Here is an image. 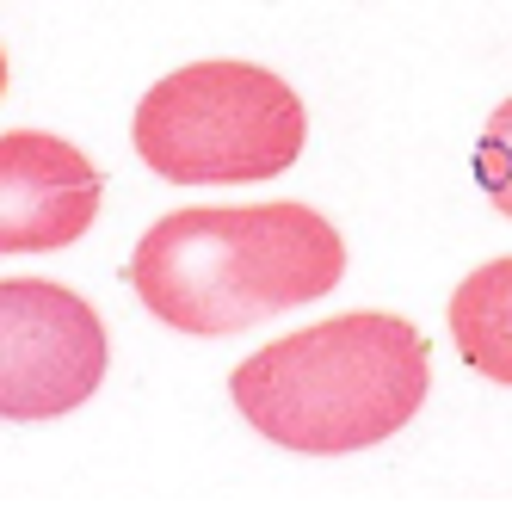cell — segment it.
<instances>
[{
	"mask_svg": "<svg viewBox=\"0 0 512 512\" xmlns=\"http://www.w3.org/2000/svg\"><path fill=\"white\" fill-rule=\"evenodd\" d=\"M346 278V241L309 204H192L136 241L130 290L179 334L241 327L303 309Z\"/></svg>",
	"mask_w": 512,
	"mask_h": 512,
	"instance_id": "obj_1",
	"label": "cell"
},
{
	"mask_svg": "<svg viewBox=\"0 0 512 512\" xmlns=\"http://www.w3.org/2000/svg\"><path fill=\"white\" fill-rule=\"evenodd\" d=\"M432 389V346L414 321L352 309L297 327L235 364L229 395L253 432L303 457H346L383 445L420 414Z\"/></svg>",
	"mask_w": 512,
	"mask_h": 512,
	"instance_id": "obj_2",
	"label": "cell"
},
{
	"mask_svg": "<svg viewBox=\"0 0 512 512\" xmlns=\"http://www.w3.org/2000/svg\"><path fill=\"white\" fill-rule=\"evenodd\" d=\"M130 136L173 186H253L297 167L309 112L260 62H192L142 93Z\"/></svg>",
	"mask_w": 512,
	"mask_h": 512,
	"instance_id": "obj_3",
	"label": "cell"
},
{
	"mask_svg": "<svg viewBox=\"0 0 512 512\" xmlns=\"http://www.w3.org/2000/svg\"><path fill=\"white\" fill-rule=\"evenodd\" d=\"M105 327L93 303L50 278H0V420L75 414L105 383Z\"/></svg>",
	"mask_w": 512,
	"mask_h": 512,
	"instance_id": "obj_4",
	"label": "cell"
},
{
	"mask_svg": "<svg viewBox=\"0 0 512 512\" xmlns=\"http://www.w3.org/2000/svg\"><path fill=\"white\" fill-rule=\"evenodd\" d=\"M99 192V167L68 136H0V253H50L81 241L99 216Z\"/></svg>",
	"mask_w": 512,
	"mask_h": 512,
	"instance_id": "obj_5",
	"label": "cell"
},
{
	"mask_svg": "<svg viewBox=\"0 0 512 512\" xmlns=\"http://www.w3.org/2000/svg\"><path fill=\"white\" fill-rule=\"evenodd\" d=\"M451 340L463 364L488 383L512 389V253L475 266L451 297Z\"/></svg>",
	"mask_w": 512,
	"mask_h": 512,
	"instance_id": "obj_6",
	"label": "cell"
},
{
	"mask_svg": "<svg viewBox=\"0 0 512 512\" xmlns=\"http://www.w3.org/2000/svg\"><path fill=\"white\" fill-rule=\"evenodd\" d=\"M475 186L512 223V99L494 105V118L475 136Z\"/></svg>",
	"mask_w": 512,
	"mask_h": 512,
	"instance_id": "obj_7",
	"label": "cell"
},
{
	"mask_svg": "<svg viewBox=\"0 0 512 512\" xmlns=\"http://www.w3.org/2000/svg\"><path fill=\"white\" fill-rule=\"evenodd\" d=\"M0 93H7V56H0Z\"/></svg>",
	"mask_w": 512,
	"mask_h": 512,
	"instance_id": "obj_8",
	"label": "cell"
}]
</instances>
